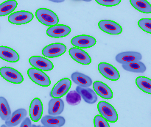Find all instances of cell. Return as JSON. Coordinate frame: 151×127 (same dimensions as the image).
<instances>
[{
    "label": "cell",
    "instance_id": "16",
    "mask_svg": "<svg viewBox=\"0 0 151 127\" xmlns=\"http://www.w3.org/2000/svg\"><path fill=\"white\" fill-rule=\"evenodd\" d=\"M93 88L97 95L100 96L104 99H111L113 98V92L111 89L104 82L96 81L93 83Z\"/></svg>",
    "mask_w": 151,
    "mask_h": 127
},
{
    "label": "cell",
    "instance_id": "11",
    "mask_svg": "<svg viewBox=\"0 0 151 127\" xmlns=\"http://www.w3.org/2000/svg\"><path fill=\"white\" fill-rule=\"evenodd\" d=\"M98 26L103 32L109 35H119L122 32V26L111 20H101L98 23Z\"/></svg>",
    "mask_w": 151,
    "mask_h": 127
},
{
    "label": "cell",
    "instance_id": "21",
    "mask_svg": "<svg viewBox=\"0 0 151 127\" xmlns=\"http://www.w3.org/2000/svg\"><path fill=\"white\" fill-rule=\"evenodd\" d=\"M27 116V111L24 109H19L13 112L8 120L5 121V126H18Z\"/></svg>",
    "mask_w": 151,
    "mask_h": 127
},
{
    "label": "cell",
    "instance_id": "25",
    "mask_svg": "<svg viewBox=\"0 0 151 127\" xmlns=\"http://www.w3.org/2000/svg\"><path fill=\"white\" fill-rule=\"evenodd\" d=\"M131 5L143 13H151V5L147 0H130Z\"/></svg>",
    "mask_w": 151,
    "mask_h": 127
},
{
    "label": "cell",
    "instance_id": "9",
    "mask_svg": "<svg viewBox=\"0 0 151 127\" xmlns=\"http://www.w3.org/2000/svg\"><path fill=\"white\" fill-rule=\"evenodd\" d=\"M98 71L105 78L111 81H117L120 77L117 69L107 63H100L98 65Z\"/></svg>",
    "mask_w": 151,
    "mask_h": 127
},
{
    "label": "cell",
    "instance_id": "18",
    "mask_svg": "<svg viewBox=\"0 0 151 127\" xmlns=\"http://www.w3.org/2000/svg\"><path fill=\"white\" fill-rule=\"evenodd\" d=\"M76 91L81 95V98H83V99L88 104H94L97 101V93L91 88H84L78 85L76 88Z\"/></svg>",
    "mask_w": 151,
    "mask_h": 127
},
{
    "label": "cell",
    "instance_id": "19",
    "mask_svg": "<svg viewBox=\"0 0 151 127\" xmlns=\"http://www.w3.org/2000/svg\"><path fill=\"white\" fill-rule=\"evenodd\" d=\"M41 123L46 127H61L65 124V118L62 116H45L41 117Z\"/></svg>",
    "mask_w": 151,
    "mask_h": 127
},
{
    "label": "cell",
    "instance_id": "20",
    "mask_svg": "<svg viewBox=\"0 0 151 127\" xmlns=\"http://www.w3.org/2000/svg\"><path fill=\"white\" fill-rule=\"evenodd\" d=\"M0 58L9 63H16L19 60V55L14 49L7 46H0Z\"/></svg>",
    "mask_w": 151,
    "mask_h": 127
},
{
    "label": "cell",
    "instance_id": "2",
    "mask_svg": "<svg viewBox=\"0 0 151 127\" xmlns=\"http://www.w3.org/2000/svg\"><path fill=\"white\" fill-rule=\"evenodd\" d=\"M100 114L110 123H116L118 121V114L114 107L106 101H100L97 104Z\"/></svg>",
    "mask_w": 151,
    "mask_h": 127
},
{
    "label": "cell",
    "instance_id": "1",
    "mask_svg": "<svg viewBox=\"0 0 151 127\" xmlns=\"http://www.w3.org/2000/svg\"><path fill=\"white\" fill-rule=\"evenodd\" d=\"M35 16L38 21L45 26H55L59 22V19L57 15L47 8L38 9L35 12Z\"/></svg>",
    "mask_w": 151,
    "mask_h": 127
},
{
    "label": "cell",
    "instance_id": "17",
    "mask_svg": "<svg viewBox=\"0 0 151 127\" xmlns=\"http://www.w3.org/2000/svg\"><path fill=\"white\" fill-rule=\"evenodd\" d=\"M64 110V102L60 98H53L48 104V113L50 116H59Z\"/></svg>",
    "mask_w": 151,
    "mask_h": 127
},
{
    "label": "cell",
    "instance_id": "5",
    "mask_svg": "<svg viewBox=\"0 0 151 127\" xmlns=\"http://www.w3.org/2000/svg\"><path fill=\"white\" fill-rule=\"evenodd\" d=\"M72 86V82L68 78L59 80L52 89L50 92V96L52 98H61L66 95Z\"/></svg>",
    "mask_w": 151,
    "mask_h": 127
},
{
    "label": "cell",
    "instance_id": "7",
    "mask_svg": "<svg viewBox=\"0 0 151 127\" xmlns=\"http://www.w3.org/2000/svg\"><path fill=\"white\" fill-rule=\"evenodd\" d=\"M33 18L34 16L31 12L21 10L10 13L8 16V21L13 24L22 25L30 22Z\"/></svg>",
    "mask_w": 151,
    "mask_h": 127
},
{
    "label": "cell",
    "instance_id": "30",
    "mask_svg": "<svg viewBox=\"0 0 151 127\" xmlns=\"http://www.w3.org/2000/svg\"><path fill=\"white\" fill-rule=\"evenodd\" d=\"M94 125L95 127H109V122L101 115L96 116L94 118Z\"/></svg>",
    "mask_w": 151,
    "mask_h": 127
},
{
    "label": "cell",
    "instance_id": "15",
    "mask_svg": "<svg viewBox=\"0 0 151 127\" xmlns=\"http://www.w3.org/2000/svg\"><path fill=\"white\" fill-rule=\"evenodd\" d=\"M115 59L120 64H126L131 62L139 61L142 59V56L140 53L136 51H125L118 54Z\"/></svg>",
    "mask_w": 151,
    "mask_h": 127
},
{
    "label": "cell",
    "instance_id": "28",
    "mask_svg": "<svg viewBox=\"0 0 151 127\" xmlns=\"http://www.w3.org/2000/svg\"><path fill=\"white\" fill-rule=\"evenodd\" d=\"M81 99H82V98H81V95H80L76 91H69V92L68 91L67 94H66V102H67L69 105H78V104L81 103Z\"/></svg>",
    "mask_w": 151,
    "mask_h": 127
},
{
    "label": "cell",
    "instance_id": "33",
    "mask_svg": "<svg viewBox=\"0 0 151 127\" xmlns=\"http://www.w3.org/2000/svg\"><path fill=\"white\" fill-rule=\"evenodd\" d=\"M50 1H52V2H55V3H60V2H63L65 0H49Z\"/></svg>",
    "mask_w": 151,
    "mask_h": 127
},
{
    "label": "cell",
    "instance_id": "6",
    "mask_svg": "<svg viewBox=\"0 0 151 127\" xmlns=\"http://www.w3.org/2000/svg\"><path fill=\"white\" fill-rule=\"evenodd\" d=\"M66 51V46L63 44L55 43L47 45L42 50V54L44 57L48 58H55L63 55Z\"/></svg>",
    "mask_w": 151,
    "mask_h": 127
},
{
    "label": "cell",
    "instance_id": "26",
    "mask_svg": "<svg viewBox=\"0 0 151 127\" xmlns=\"http://www.w3.org/2000/svg\"><path fill=\"white\" fill-rule=\"evenodd\" d=\"M10 116H11V110L8 102L5 98L1 96L0 97V118L1 120L7 121L10 118Z\"/></svg>",
    "mask_w": 151,
    "mask_h": 127
},
{
    "label": "cell",
    "instance_id": "31",
    "mask_svg": "<svg viewBox=\"0 0 151 127\" xmlns=\"http://www.w3.org/2000/svg\"><path fill=\"white\" fill-rule=\"evenodd\" d=\"M99 4L106 7H113L118 5L121 2V0H95Z\"/></svg>",
    "mask_w": 151,
    "mask_h": 127
},
{
    "label": "cell",
    "instance_id": "12",
    "mask_svg": "<svg viewBox=\"0 0 151 127\" xmlns=\"http://www.w3.org/2000/svg\"><path fill=\"white\" fill-rule=\"evenodd\" d=\"M69 55L75 61L81 65H89L91 63V58L89 54L80 48L72 47L69 49Z\"/></svg>",
    "mask_w": 151,
    "mask_h": 127
},
{
    "label": "cell",
    "instance_id": "23",
    "mask_svg": "<svg viewBox=\"0 0 151 127\" xmlns=\"http://www.w3.org/2000/svg\"><path fill=\"white\" fill-rule=\"evenodd\" d=\"M17 6L18 2L15 0H7L0 4V17L12 13Z\"/></svg>",
    "mask_w": 151,
    "mask_h": 127
},
{
    "label": "cell",
    "instance_id": "27",
    "mask_svg": "<svg viewBox=\"0 0 151 127\" xmlns=\"http://www.w3.org/2000/svg\"><path fill=\"white\" fill-rule=\"evenodd\" d=\"M136 84L143 92L147 94L151 93V79L150 78L139 76L136 79Z\"/></svg>",
    "mask_w": 151,
    "mask_h": 127
},
{
    "label": "cell",
    "instance_id": "3",
    "mask_svg": "<svg viewBox=\"0 0 151 127\" xmlns=\"http://www.w3.org/2000/svg\"><path fill=\"white\" fill-rule=\"evenodd\" d=\"M29 79L41 87H49L51 84L50 77L43 71L38 70L35 68H31L27 71Z\"/></svg>",
    "mask_w": 151,
    "mask_h": 127
},
{
    "label": "cell",
    "instance_id": "34",
    "mask_svg": "<svg viewBox=\"0 0 151 127\" xmlns=\"http://www.w3.org/2000/svg\"><path fill=\"white\" fill-rule=\"evenodd\" d=\"M82 1H91V0H82Z\"/></svg>",
    "mask_w": 151,
    "mask_h": 127
},
{
    "label": "cell",
    "instance_id": "29",
    "mask_svg": "<svg viewBox=\"0 0 151 127\" xmlns=\"http://www.w3.org/2000/svg\"><path fill=\"white\" fill-rule=\"evenodd\" d=\"M140 29L147 33H151V19H142L138 21Z\"/></svg>",
    "mask_w": 151,
    "mask_h": 127
},
{
    "label": "cell",
    "instance_id": "22",
    "mask_svg": "<svg viewBox=\"0 0 151 127\" xmlns=\"http://www.w3.org/2000/svg\"><path fill=\"white\" fill-rule=\"evenodd\" d=\"M72 79L78 86L89 88L92 85V79L87 75L80 72H74L72 74Z\"/></svg>",
    "mask_w": 151,
    "mask_h": 127
},
{
    "label": "cell",
    "instance_id": "10",
    "mask_svg": "<svg viewBox=\"0 0 151 127\" xmlns=\"http://www.w3.org/2000/svg\"><path fill=\"white\" fill-rule=\"evenodd\" d=\"M96 39L92 36L86 35H77L72 38L71 43L77 48L87 49L94 46L96 44Z\"/></svg>",
    "mask_w": 151,
    "mask_h": 127
},
{
    "label": "cell",
    "instance_id": "24",
    "mask_svg": "<svg viewBox=\"0 0 151 127\" xmlns=\"http://www.w3.org/2000/svg\"><path fill=\"white\" fill-rule=\"evenodd\" d=\"M122 68L125 71L130 72H134V73H144L146 71L145 65L143 63L139 61L131 62V63H126V64H122Z\"/></svg>",
    "mask_w": 151,
    "mask_h": 127
},
{
    "label": "cell",
    "instance_id": "32",
    "mask_svg": "<svg viewBox=\"0 0 151 127\" xmlns=\"http://www.w3.org/2000/svg\"><path fill=\"white\" fill-rule=\"evenodd\" d=\"M32 123H31V121L29 118H26L24 120L22 121V123H21L20 126L21 127H30L32 126Z\"/></svg>",
    "mask_w": 151,
    "mask_h": 127
},
{
    "label": "cell",
    "instance_id": "8",
    "mask_svg": "<svg viewBox=\"0 0 151 127\" xmlns=\"http://www.w3.org/2000/svg\"><path fill=\"white\" fill-rule=\"evenodd\" d=\"M29 63L35 68L49 71L54 68V65L48 59L41 56H32L29 59Z\"/></svg>",
    "mask_w": 151,
    "mask_h": 127
},
{
    "label": "cell",
    "instance_id": "4",
    "mask_svg": "<svg viewBox=\"0 0 151 127\" xmlns=\"http://www.w3.org/2000/svg\"><path fill=\"white\" fill-rule=\"evenodd\" d=\"M0 75L7 82L13 84H21L23 82L24 77L20 72L13 68L1 67L0 68Z\"/></svg>",
    "mask_w": 151,
    "mask_h": 127
},
{
    "label": "cell",
    "instance_id": "13",
    "mask_svg": "<svg viewBox=\"0 0 151 127\" xmlns=\"http://www.w3.org/2000/svg\"><path fill=\"white\" fill-rule=\"evenodd\" d=\"M71 32V28L64 24H56L50 26L47 29V35L55 38H63L67 36Z\"/></svg>",
    "mask_w": 151,
    "mask_h": 127
},
{
    "label": "cell",
    "instance_id": "14",
    "mask_svg": "<svg viewBox=\"0 0 151 127\" xmlns=\"http://www.w3.org/2000/svg\"><path fill=\"white\" fill-rule=\"evenodd\" d=\"M43 104L40 98H35L29 106V116L33 122H38L42 117Z\"/></svg>",
    "mask_w": 151,
    "mask_h": 127
}]
</instances>
